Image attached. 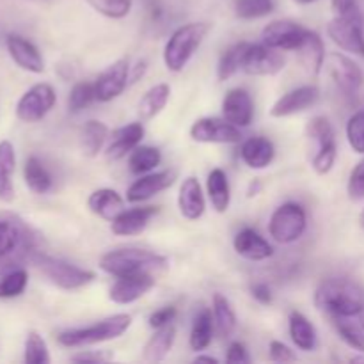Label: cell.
I'll list each match as a JSON object with an SVG mask.
<instances>
[{
    "instance_id": "obj_10",
    "label": "cell",
    "mask_w": 364,
    "mask_h": 364,
    "mask_svg": "<svg viewBox=\"0 0 364 364\" xmlns=\"http://www.w3.org/2000/svg\"><path fill=\"white\" fill-rule=\"evenodd\" d=\"M308 28L291 20H274L262 31V43L281 52H297L304 43Z\"/></svg>"
},
{
    "instance_id": "obj_43",
    "label": "cell",
    "mask_w": 364,
    "mask_h": 364,
    "mask_svg": "<svg viewBox=\"0 0 364 364\" xmlns=\"http://www.w3.org/2000/svg\"><path fill=\"white\" fill-rule=\"evenodd\" d=\"M274 11V0H237L235 14L240 20H258Z\"/></svg>"
},
{
    "instance_id": "obj_49",
    "label": "cell",
    "mask_w": 364,
    "mask_h": 364,
    "mask_svg": "<svg viewBox=\"0 0 364 364\" xmlns=\"http://www.w3.org/2000/svg\"><path fill=\"white\" fill-rule=\"evenodd\" d=\"M176 315H178V309L174 308V306H164V308L156 309V311H153L151 315H149L148 326L151 327L153 331L160 329V327L167 326V323H173L174 318H176Z\"/></svg>"
},
{
    "instance_id": "obj_11",
    "label": "cell",
    "mask_w": 364,
    "mask_h": 364,
    "mask_svg": "<svg viewBox=\"0 0 364 364\" xmlns=\"http://www.w3.org/2000/svg\"><path fill=\"white\" fill-rule=\"evenodd\" d=\"M326 68L338 89H341L348 96L358 95L364 82L363 70L358 63L340 52H331L326 57Z\"/></svg>"
},
{
    "instance_id": "obj_1",
    "label": "cell",
    "mask_w": 364,
    "mask_h": 364,
    "mask_svg": "<svg viewBox=\"0 0 364 364\" xmlns=\"http://www.w3.org/2000/svg\"><path fill=\"white\" fill-rule=\"evenodd\" d=\"M315 306L334 316H361L364 313V288L347 277H329L315 291Z\"/></svg>"
},
{
    "instance_id": "obj_4",
    "label": "cell",
    "mask_w": 364,
    "mask_h": 364,
    "mask_svg": "<svg viewBox=\"0 0 364 364\" xmlns=\"http://www.w3.org/2000/svg\"><path fill=\"white\" fill-rule=\"evenodd\" d=\"M210 31L212 25L208 21H191L178 27L164 46V64L167 70L173 73L183 71Z\"/></svg>"
},
{
    "instance_id": "obj_35",
    "label": "cell",
    "mask_w": 364,
    "mask_h": 364,
    "mask_svg": "<svg viewBox=\"0 0 364 364\" xmlns=\"http://www.w3.org/2000/svg\"><path fill=\"white\" fill-rule=\"evenodd\" d=\"M23 180L28 191L34 194H48L53 187L52 174L45 167V164L38 156H28L23 166Z\"/></svg>"
},
{
    "instance_id": "obj_33",
    "label": "cell",
    "mask_w": 364,
    "mask_h": 364,
    "mask_svg": "<svg viewBox=\"0 0 364 364\" xmlns=\"http://www.w3.org/2000/svg\"><path fill=\"white\" fill-rule=\"evenodd\" d=\"M213 327H215V322H213L212 309H199L192 320L191 336H188V345L192 350L203 352L210 347L213 340Z\"/></svg>"
},
{
    "instance_id": "obj_38",
    "label": "cell",
    "mask_w": 364,
    "mask_h": 364,
    "mask_svg": "<svg viewBox=\"0 0 364 364\" xmlns=\"http://www.w3.org/2000/svg\"><path fill=\"white\" fill-rule=\"evenodd\" d=\"M162 162V151L155 146L139 144L134 151L128 155V169L132 174H148L160 166Z\"/></svg>"
},
{
    "instance_id": "obj_3",
    "label": "cell",
    "mask_w": 364,
    "mask_h": 364,
    "mask_svg": "<svg viewBox=\"0 0 364 364\" xmlns=\"http://www.w3.org/2000/svg\"><path fill=\"white\" fill-rule=\"evenodd\" d=\"M132 322H134L132 315L117 313V315L107 316V318L100 320V322H95L92 326L63 331L57 336V341L66 348H82L105 343V341H112L123 336L132 327Z\"/></svg>"
},
{
    "instance_id": "obj_15",
    "label": "cell",
    "mask_w": 364,
    "mask_h": 364,
    "mask_svg": "<svg viewBox=\"0 0 364 364\" xmlns=\"http://www.w3.org/2000/svg\"><path fill=\"white\" fill-rule=\"evenodd\" d=\"M318 100L320 89L316 85H301V87L291 89V91L284 92L281 98H277L270 109V116L277 117V119L295 116V114H301L315 107Z\"/></svg>"
},
{
    "instance_id": "obj_44",
    "label": "cell",
    "mask_w": 364,
    "mask_h": 364,
    "mask_svg": "<svg viewBox=\"0 0 364 364\" xmlns=\"http://www.w3.org/2000/svg\"><path fill=\"white\" fill-rule=\"evenodd\" d=\"M96 13L110 20H121L128 16L134 7V0H85Z\"/></svg>"
},
{
    "instance_id": "obj_50",
    "label": "cell",
    "mask_w": 364,
    "mask_h": 364,
    "mask_svg": "<svg viewBox=\"0 0 364 364\" xmlns=\"http://www.w3.org/2000/svg\"><path fill=\"white\" fill-rule=\"evenodd\" d=\"M114 359V354L105 350H82L78 354H75L71 358V361L78 364H98V363H107Z\"/></svg>"
},
{
    "instance_id": "obj_18",
    "label": "cell",
    "mask_w": 364,
    "mask_h": 364,
    "mask_svg": "<svg viewBox=\"0 0 364 364\" xmlns=\"http://www.w3.org/2000/svg\"><path fill=\"white\" fill-rule=\"evenodd\" d=\"M7 52L18 68L28 73H43L45 71V59L38 46L20 34H9L6 38Z\"/></svg>"
},
{
    "instance_id": "obj_25",
    "label": "cell",
    "mask_w": 364,
    "mask_h": 364,
    "mask_svg": "<svg viewBox=\"0 0 364 364\" xmlns=\"http://www.w3.org/2000/svg\"><path fill=\"white\" fill-rule=\"evenodd\" d=\"M240 159L249 169H267L276 159V146L270 139L255 135V137H249L242 142Z\"/></svg>"
},
{
    "instance_id": "obj_28",
    "label": "cell",
    "mask_w": 364,
    "mask_h": 364,
    "mask_svg": "<svg viewBox=\"0 0 364 364\" xmlns=\"http://www.w3.org/2000/svg\"><path fill=\"white\" fill-rule=\"evenodd\" d=\"M174 341H176V326L167 323V326L155 329L153 336L146 341L142 359L146 363H160L169 355L173 350Z\"/></svg>"
},
{
    "instance_id": "obj_24",
    "label": "cell",
    "mask_w": 364,
    "mask_h": 364,
    "mask_svg": "<svg viewBox=\"0 0 364 364\" xmlns=\"http://www.w3.org/2000/svg\"><path fill=\"white\" fill-rule=\"evenodd\" d=\"M178 210L187 220H198L203 217L206 210V199L198 178L187 176L181 181L178 192Z\"/></svg>"
},
{
    "instance_id": "obj_48",
    "label": "cell",
    "mask_w": 364,
    "mask_h": 364,
    "mask_svg": "<svg viewBox=\"0 0 364 364\" xmlns=\"http://www.w3.org/2000/svg\"><path fill=\"white\" fill-rule=\"evenodd\" d=\"M269 358H270V361L281 363V364L297 361V354H295V352L291 350L288 345H284L283 341H276V340L270 341Z\"/></svg>"
},
{
    "instance_id": "obj_30",
    "label": "cell",
    "mask_w": 364,
    "mask_h": 364,
    "mask_svg": "<svg viewBox=\"0 0 364 364\" xmlns=\"http://www.w3.org/2000/svg\"><path fill=\"white\" fill-rule=\"evenodd\" d=\"M14 169H16V153L13 142L0 141V201L11 203L14 199Z\"/></svg>"
},
{
    "instance_id": "obj_16",
    "label": "cell",
    "mask_w": 364,
    "mask_h": 364,
    "mask_svg": "<svg viewBox=\"0 0 364 364\" xmlns=\"http://www.w3.org/2000/svg\"><path fill=\"white\" fill-rule=\"evenodd\" d=\"M153 288H155V277H153L151 272L116 277V281H114L109 290V299L114 304L128 306L144 297Z\"/></svg>"
},
{
    "instance_id": "obj_55",
    "label": "cell",
    "mask_w": 364,
    "mask_h": 364,
    "mask_svg": "<svg viewBox=\"0 0 364 364\" xmlns=\"http://www.w3.org/2000/svg\"><path fill=\"white\" fill-rule=\"evenodd\" d=\"M359 226H361V230L364 231V208H363L361 215H359Z\"/></svg>"
},
{
    "instance_id": "obj_2",
    "label": "cell",
    "mask_w": 364,
    "mask_h": 364,
    "mask_svg": "<svg viewBox=\"0 0 364 364\" xmlns=\"http://www.w3.org/2000/svg\"><path fill=\"white\" fill-rule=\"evenodd\" d=\"M167 267H169V262L166 256L149 251V249H114L100 258V269L112 277L134 276V274L142 272L153 274L156 270H166Z\"/></svg>"
},
{
    "instance_id": "obj_53",
    "label": "cell",
    "mask_w": 364,
    "mask_h": 364,
    "mask_svg": "<svg viewBox=\"0 0 364 364\" xmlns=\"http://www.w3.org/2000/svg\"><path fill=\"white\" fill-rule=\"evenodd\" d=\"M196 363H210V364H219V359L213 355H196Z\"/></svg>"
},
{
    "instance_id": "obj_31",
    "label": "cell",
    "mask_w": 364,
    "mask_h": 364,
    "mask_svg": "<svg viewBox=\"0 0 364 364\" xmlns=\"http://www.w3.org/2000/svg\"><path fill=\"white\" fill-rule=\"evenodd\" d=\"M206 194H208L212 208L217 213H226L231 205V187L228 174L223 169L215 167L210 171L208 180H206Z\"/></svg>"
},
{
    "instance_id": "obj_14",
    "label": "cell",
    "mask_w": 364,
    "mask_h": 364,
    "mask_svg": "<svg viewBox=\"0 0 364 364\" xmlns=\"http://www.w3.org/2000/svg\"><path fill=\"white\" fill-rule=\"evenodd\" d=\"M327 34L331 41L345 52L364 57V27L363 21L350 18L334 16L327 23Z\"/></svg>"
},
{
    "instance_id": "obj_12",
    "label": "cell",
    "mask_w": 364,
    "mask_h": 364,
    "mask_svg": "<svg viewBox=\"0 0 364 364\" xmlns=\"http://www.w3.org/2000/svg\"><path fill=\"white\" fill-rule=\"evenodd\" d=\"M287 66L281 50H274L263 43H251L242 70L252 77H274Z\"/></svg>"
},
{
    "instance_id": "obj_45",
    "label": "cell",
    "mask_w": 364,
    "mask_h": 364,
    "mask_svg": "<svg viewBox=\"0 0 364 364\" xmlns=\"http://www.w3.org/2000/svg\"><path fill=\"white\" fill-rule=\"evenodd\" d=\"M347 141L350 148L359 155H364V112H354L347 121Z\"/></svg>"
},
{
    "instance_id": "obj_13",
    "label": "cell",
    "mask_w": 364,
    "mask_h": 364,
    "mask_svg": "<svg viewBox=\"0 0 364 364\" xmlns=\"http://www.w3.org/2000/svg\"><path fill=\"white\" fill-rule=\"evenodd\" d=\"M130 71L132 68L128 59H117L110 66H107L95 80L96 100L107 103L123 95L130 82Z\"/></svg>"
},
{
    "instance_id": "obj_20",
    "label": "cell",
    "mask_w": 364,
    "mask_h": 364,
    "mask_svg": "<svg viewBox=\"0 0 364 364\" xmlns=\"http://www.w3.org/2000/svg\"><path fill=\"white\" fill-rule=\"evenodd\" d=\"M144 134L146 130L141 121L116 128L112 132V135H110V144L105 148L107 160H110V162L123 160L124 156L130 155L141 144V141L144 139Z\"/></svg>"
},
{
    "instance_id": "obj_54",
    "label": "cell",
    "mask_w": 364,
    "mask_h": 364,
    "mask_svg": "<svg viewBox=\"0 0 364 364\" xmlns=\"http://www.w3.org/2000/svg\"><path fill=\"white\" fill-rule=\"evenodd\" d=\"M294 2L299 4V6H308V4L316 2V0H294Z\"/></svg>"
},
{
    "instance_id": "obj_42",
    "label": "cell",
    "mask_w": 364,
    "mask_h": 364,
    "mask_svg": "<svg viewBox=\"0 0 364 364\" xmlns=\"http://www.w3.org/2000/svg\"><path fill=\"white\" fill-rule=\"evenodd\" d=\"M96 100L95 82H77L71 87L70 96H68V109L71 114H78L84 109H87L92 102Z\"/></svg>"
},
{
    "instance_id": "obj_23",
    "label": "cell",
    "mask_w": 364,
    "mask_h": 364,
    "mask_svg": "<svg viewBox=\"0 0 364 364\" xmlns=\"http://www.w3.org/2000/svg\"><path fill=\"white\" fill-rule=\"evenodd\" d=\"M233 247L235 252L247 262H265L274 256V247L269 244V240H265L252 228H244L235 235Z\"/></svg>"
},
{
    "instance_id": "obj_39",
    "label": "cell",
    "mask_w": 364,
    "mask_h": 364,
    "mask_svg": "<svg viewBox=\"0 0 364 364\" xmlns=\"http://www.w3.org/2000/svg\"><path fill=\"white\" fill-rule=\"evenodd\" d=\"M334 329L340 340L352 350L364 354V327L363 323H355L348 316H334Z\"/></svg>"
},
{
    "instance_id": "obj_32",
    "label": "cell",
    "mask_w": 364,
    "mask_h": 364,
    "mask_svg": "<svg viewBox=\"0 0 364 364\" xmlns=\"http://www.w3.org/2000/svg\"><path fill=\"white\" fill-rule=\"evenodd\" d=\"M171 98V85L162 82V84H155L148 89V91L142 95V98L139 100L137 105V114L141 121H149L153 117L159 116L166 105L169 103Z\"/></svg>"
},
{
    "instance_id": "obj_34",
    "label": "cell",
    "mask_w": 364,
    "mask_h": 364,
    "mask_svg": "<svg viewBox=\"0 0 364 364\" xmlns=\"http://www.w3.org/2000/svg\"><path fill=\"white\" fill-rule=\"evenodd\" d=\"M107 139H109V128H107V124L98 119H89L82 127L80 132L82 153L85 156H89V159H95V156H98L102 153Z\"/></svg>"
},
{
    "instance_id": "obj_57",
    "label": "cell",
    "mask_w": 364,
    "mask_h": 364,
    "mask_svg": "<svg viewBox=\"0 0 364 364\" xmlns=\"http://www.w3.org/2000/svg\"><path fill=\"white\" fill-rule=\"evenodd\" d=\"M361 323H363V327H364V313L361 315Z\"/></svg>"
},
{
    "instance_id": "obj_29",
    "label": "cell",
    "mask_w": 364,
    "mask_h": 364,
    "mask_svg": "<svg viewBox=\"0 0 364 364\" xmlns=\"http://www.w3.org/2000/svg\"><path fill=\"white\" fill-rule=\"evenodd\" d=\"M288 333L295 347L302 352H313L318 345V334L308 316L301 311H291L288 316Z\"/></svg>"
},
{
    "instance_id": "obj_17",
    "label": "cell",
    "mask_w": 364,
    "mask_h": 364,
    "mask_svg": "<svg viewBox=\"0 0 364 364\" xmlns=\"http://www.w3.org/2000/svg\"><path fill=\"white\" fill-rule=\"evenodd\" d=\"M34 238L21 220L0 219V259L11 258L13 255L36 252Z\"/></svg>"
},
{
    "instance_id": "obj_9",
    "label": "cell",
    "mask_w": 364,
    "mask_h": 364,
    "mask_svg": "<svg viewBox=\"0 0 364 364\" xmlns=\"http://www.w3.org/2000/svg\"><path fill=\"white\" fill-rule=\"evenodd\" d=\"M191 139L201 144H238L242 141L240 128L224 117H201L191 127Z\"/></svg>"
},
{
    "instance_id": "obj_51",
    "label": "cell",
    "mask_w": 364,
    "mask_h": 364,
    "mask_svg": "<svg viewBox=\"0 0 364 364\" xmlns=\"http://www.w3.org/2000/svg\"><path fill=\"white\" fill-rule=\"evenodd\" d=\"M226 363H230V364H249L251 363V358H249V352H247V348H245V345L240 343V341H233V343L228 347Z\"/></svg>"
},
{
    "instance_id": "obj_22",
    "label": "cell",
    "mask_w": 364,
    "mask_h": 364,
    "mask_svg": "<svg viewBox=\"0 0 364 364\" xmlns=\"http://www.w3.org/2000/svg\"><path fill=\"white\" fill-rule=\"evenodd\" d=\"M159 213L156 206H141V208L123 210L114 220H110V231L116 237H135L149 226L153 217Z\"/></svg>"
},
{
    "instance_id": "obj_37",
    "label": "cell",
    "mask_w": 364,
    "mask_h": 364,
    "mask_svg": "<svg viewBox=\"0 0 364 364\" xmlns=\"http://www.w3.org/2000/svg\"><path fill=\"white\" fill-rule=\"evenodd\" d=\"M212 313L217 333L223 338H230L237 327V313L231 306L230 299L223 294H215L212 299Z\"/></svg>"
},
{
    "instance_id": "obj_41",
    "label": "cell",
    "mask_w": 364,
    "mask_h": 364,
    "mask_svg": "<svg viewBox=\"0 0 364 364\" xmlns=\"http://www.w3.org/2000/svg\"><path fill=\"white\" fill-rule=\"evenodd\" d=\"M23 359L27 364H48L50 352L45 338L36 331H31L25 338V352Z\"/></svg>"
},
{
    "instance_id": "obj_36",
    "label": "cell",
    "mask_w": 364,
    "mask_h": 364,
    "mask_svg": "<svg viewBox=\"0 0 364 364\" xmlns=\"http://www.w3.org/2000/svg\"><path fill=\"white\" fill-rule=\"evenodd\" d=\"M251 43L249 41H238L231 45L226 52L220 55L219 64H217V78L219 82L230 80L233 75H237L242 70L245 60V53H247Z\"/></svg>"
},
{
    "instance_id": "obj_5",
    "label": "cell",
    "mask_w": 364,
    "mask_h": 364,
    "mask_svg": "<svg viewBox=\"0 0 364 364\" xmlns=\"http://www.w3.org/2000/svg\"><path fill=\"white\" fill-rule=\"evenodd\" d=\"M31 262L34 263L36 269L46 277L57 288L66 291L80 290L87 287L96 279V274L92 270L82 269L75 263L66 262V259L53 258V256L43 255V252H32Z\"/></svg>"
},
{
    "instance_id": "obj_27",
    "label": "cell",
    "mask_w": 364,
    "mask_h": 364,
    "mask_svg": "<svg viewBox=\"0 0 364 364\" xmlns=\"http://www.w3.org/2000/svg\"><path fill=\"white\" fill-rule=\"evenodd\" d=\"M299 57H301V63L304 66V70L308 71L311 77H318L320 71L326 66V45H323L322 38H320L318 32L309 31L306 34L304 43L301 45V48L297 50Z\"/></svg>"
},
{
    "instance_id": "obj_46",
    "label": "cell",
    "mask_w": 364,
    "mask_h": 364,
    "mask_svg": "<svg viewBox=\"0 0 364 364\" xmlns=\"http://www.w3.org/2000/svg\"><path fill=\"white\" fill-rule=\"evenodd\" d=\"M347 194L352 201L364 199V159L352 169L347 183Z\"/></svg>"
},
{
    "instance_id": "obj_8",
    "label": "cell",
    "mask_w": 364,
    "mask_h": 364,
    "mask_svg": "<svg viewBox=\"0 0 364 364\" xmlns=\"http://www.w3.org/2000/svg\"><path fill=\"white\" fill-rule=\"evenodd\" d=\"M55 89L46 82L34 84L21 95L16 103V117L23 123H38L55 107Z\"/></svg>"
},
{
    "instance_id": "obj_40",
    "label": "cell",
    "mask_w": 364,
    "mask_h": 364,
    "mask_svg": "<svg viewBox=\"0 0 364 364\" xmlns=\"http://www.w3.org/2000/svg\"><path fill=\"white\" fill-rule=\"evenodd\" d=\"M28 284L27 270L21 267H9L0 270V299L20 297Z\"/></svg>"
},
{
    "instance_id": "obj_26",
    "label": "cell",
    "mask_w": 364,
    "mask_h": 364,
    "mask_svg": "<svg viewBox=\"0 0 364 364\" xmlns=\"http://www.w3.org/2000/svg\"><path fill=\"white\" fill-rule=\"evenodd\" d=\"M89 212L103 220H114L124 210V199L114 188H98L87 198Z\"/></svg>"
},
{
    "instance_id": "obj_6",
    "label": "cell",
    "mask_w": 364,
    "mask_h": 364,
    "mask_svg": "<svg viewBox=\"0 0 364 364\" xmlns=\"http://www.w3.org/2000/svg\"><path fill=\"white\" fill-rule=\"evenodd\" d=\"M306 135L315 144V155L311 156V167L316 174L326 176L333 171L338 159L336 134L331 121L323 116H315L306 124Z\"/></svg>"
},
{
    "instance_id": "obj_52",
    "label": "cell",
    "mask_w": 364,
    "mask_h": 364,
    "mask_svg": "<svg viewBox=\"0 0 364 364\" xmlns=\"http://www.w3.org/2000/svg\"><path fill=\"white\" fill-rule=\"evenodd\" d=\"M251 295L255 297V301H258L259 304H263V306L272 304V301H274L272 290H270V287L267 283L251 284Z\"/></svg>"
},
{
    "instance_id": "obj_56",
    "label": "cell",
    "mask_w": 364,
    "mask_h": 364,
    "mask_svg": "<svg viewBox=\"0 0 364 364\" xmlns=\"http://www.w3.org/2000/svg\"><path fill=\"white\" fill-rule=\"evenodd\" d=\"M352 363H364V358H352Z\"/></svg>"
},
{
    "instance_id": "obj_21",
    "label": "cell",
    "mask_w": 364,
    "mask_h": 364,
    "mask_svg": "<svg viewBox=\"0 0 364 364\" xmlns=\"http://www.w3.org/2000/svg\"><path fill=\"white\" fill-rule=\"evenodd\" d=\"M176 174L173 171H159V173L141 174L127 191L128 203H142L151 199L153 196L160 194L174 183Z\"/></svg>"
},
{
    "instance_id": "obj_47",
    "label": "cell",
    "mask_w": 364,
    "mask_h": 364,
    "mask_svg": "<svg viewBox=\"0 0 364 364\" xmlns=\"http://www.w3.org/2000/svg\"><path fill=\"white\" fill-rule=\"evenodd\" d=\"M331 7H333L334 16L350 18V20L363 21L361 9H359L355 0H331Z\"/></svg>"
},
{
    "instance_id": "obj_7",
    "label": "cell",
    "mask_w": 364,
    "mask_h": 364,
    "mask_svg": "<svg viewBox=\"0 0 364 364\" xmlns=\"http://www.w3.org/2000/svg\"><path fill=\"white\" fill-rule=\"evenodd\" d=\"M308 228V215H306L304 206L299 203H284L277 206L272 212L269 220V233L274 242L277 244H294Z\"/></svg>"
},
{
    "instance_id": "obj_19",
    "label": "cell",
    "mask_w": 364,
    "mask_h": 364,
    "mask_svg": "<svg viewBox=\"0 0 364 364\" xmlns=\"http://www.w3.org/2000/svg\"><path fill=\"white\" fill-rule=\"evenodd\" d=\"M223 117L233 123L235 127L245 128L252 123L255 117V102L247 89L235 87L226 92L223 100Z\"/></svg>"
}]
</instances>
